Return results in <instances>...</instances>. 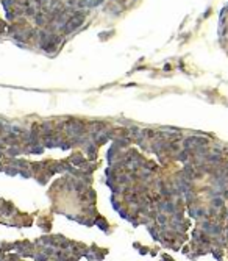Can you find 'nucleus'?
Here are the masks:
<instances>
[{
	"label": "nucleus",
	"instance_id": "14",
	"mask_svg": "<svg viewBox=\"0 0 228 261\" xmlns=\"http://www.w3.org/2000/svg\"><path fill=\"white\" fill-rule=\"evenodd\" d=\"M111 203H113V208L116 210V211H119L120 210V207H122V203L119 202V200H117V196H111Z\"/></svg>",
	"mask_w": 228,
	"mask_h": 261
},
{
	"label": "nucleus",
	"instance_id": "30",
	"mask_svg": "<svg viewBox=\"0 0 228 261\" xmlns=\"http://www.w3.org/2000/svg\"><path fill=\"white\" fill-rule=\"evenodd\" d=\"M47 261H49V260H47Z\"/></svg>",
	"mask_w": 228,
	"mask_h": 261
},
{
	"label": "nucleus",
	"instance_id": "8",
	"mask_svg": "<svg viewBox=\"0 0 228 261\" xmlns=\"http://www.w3.org/2000/svg\"><path fill=\"white\" fill-rule=\"evenodd\" d=\"M56 250H58V249H55V247L45 245L44 249H42V253H44V255H47L49 258H52V257H55V253H56Z\"/></svg>",
	"mask_w": 228,
	"mask_h": 261
},
{
	"label": "nucleus",
	"instance_id": "5",
	"mask_svg": "<svg viewBox=\"0 0 228 261\" xmlns=\"http://www.w3.org/2000/svg\"><path fill=\"white\" fill-rule=\"evenodd\" d=\"M71 255H72V253H69V252H66V250L58 249L56 253H55V261H67Z\"/></svg>",
	"mask_w": 228,
	"mask_h": 261
},
{
	"label": "nucleus",
	"instance_id": "4",
	"mask_svg": "<svg viewBox=\"0 0 228 261\" xmlns=\"http://www.w3.org/2000/svg\"><path fill=\"white\" fill-rule=\"evenodd\" d=\"M130 141H131L130 138H122V136H120V138H116L114 139V144L119 149H128L130 147Z\"/></svg>",
	"mask_w": 228,
	"mask_h": 261
},
{
	"label": "nucleus",
	"instance_id": "1",
	"mask_svg": "<svg viewBox=\"0 0 228 261\" xmlns=\"http://www.w3.org/2000/svg\"><path fill=\"white\" fill-rule=\"evenodd\" d=\"M85 150H86V155L89 156V161L97 160V146L94 142H88L85 146Z\"/></svg>",
	"mask_w": 228,
	"mask_h": 261
},
{
	"label": "nucleus",
	"instance_id": "13",
	"mask_svg": "<svg viewBox=\"0 0 228 261\" xmlns=\"http://www.w3.org/2000/svg\"><path fill=\"white\" fill-rule=\"evenodd\" d=\"M156 222H158V225H166L167 224V216H166L164 213H160L158 217H156Z\"/></svg>",
	"mask_w": 228,
	"mask_h": 261
},
{
	"label": "nucleus",
	"instance_id": "20",
	"mask_svg": "<svg viewBox=\"0 0 228 261\" xmlns=\"http://www.w3.org/2000/svg\"><path fill=\"white\" fill-rule=\"evenodd\" d=\"M39 227H41L44 231H50V228H52L50 222H39Z\"/></svg>",
	"mask_w": 228,
	"mask_h": 261
},
{
	"label": "nucleus",
	"instance_id": "24",
	"mask_svg": "<svg viewBox=\"0 0 228 261\" xmlns=\"http://www.w3.org/2000/svg\"><path fill=\"white\" fill-rule=\"evenodd\" d=\"M120 123H123V125H130L131 127V120H127V119H119Z\"/></svg>",
	"mask_w": 228,
	"mask_h": 261
},
{
	"label": "nucleus",
	"instance_id": "6",
	"mask_svg": "<svg viewBox=\"0 0 228 261\" xmlns=\"http://www.w3.org/2000/svg\"><path fill=\"white\" fill-rule=\"evenodd\" d=\"M20 153H22V149H20L19 146H11L8 150H6V155H8L10 158H17Z\"/></svg>",
	"mask_w": 228,
	"mask_h": 261
},
{
	"label": "nucleus",
	"instance_id": "9",
	"mask_svg": "<svg viewBox=\"0 0 228 261\" xmlns=\"http://www.w3.org/2000/svg\"><path fill=\"white\" fill-rule=\"evenodd\" d=\"M141 132H142V128H139L137 125H131V127H130V135L133 136L134 139H136V138H139V136H141Z\"/></svg>",
	"mask_w": 228,
	"mask_h": 261
},
{
	"label": "nucleus",
	"instance_id": "16",
	"mask_svg": "<svg viewBox=\"0 0 228 261\" xmlns=\"http://www.w3.org/2000/svg\"><path fill=\"white\" fill-rule=\"evenodd\" d=\"M28 153H38V155H41L44 152V146H38V147H31V149H28L27 150Z\"/></svg>",
	"mask_w": 228,
	"mask_h": 261
},
{
	"label": "nucleus",
	"instance_id": "27",
	"mask_svg": "<svg viewBox=\"0 0 228 261\" xmlns=\"http://www.w3.org/2000/svg\"><path fill=\"white\" fill-rule=\"evenodd\" d=\"M77 260H78V258H75V257H69L67 261H77Z\"/></svg>",
	"mask_w": 228,
	"mask_h": 261
},
{
	"label": "nucleus",
	"instance_id": "7",
	"mask_svg": "<svg viewBox=\"0 0 228 261\" xmlns=\"http://www.w3.org/2000/svg\"><path fill=\"white\" fill-rule=\"evenodd\" d=\"M3 172H5L6 175H10V177H14V175H19L20 169H17V167H14V166H11V164H10L8 167L3 169Z\"/></svg>",
	"mask_w": 228,
	"mask_h": 261
},
{
	"label": "nucleus",
	"instance_id": "19",
	"mask_svg": "<svg viewBox=\"0 0 228 261\" xmlns=\"http://www.w3.org/2000/svg\"><path fill=\"white\" fill-rule=\"evenodd\" d=\"M47 260H49V257H47V255H44L42 252L36 253V257H34V261H47Z\"/></svg>",
	"mask_w": 228,
	"mask_h": 261
},
{
	"label": "nucleus",
	"instance_id": "21",
	"mask_svg": "<svg viewBox=\"0 0 228 261\" xmlns=\"http://www.w3.org/2000/svg\"><path fill=\"white\" fill-rule=\"evenodd\" d=\"M119 214H120V217H122V219H127V221H128L130 211H128L127 208H125V210H122V208H120V210H119Z\"/></svg>",
	"mask_w": 228,
	"mask_h": 261
},
{
	"label": "nucleus",
	"instance_id": "18",
	"mask_svg": "<svg viewBox=\"0 0 228 261\" xmlns=\"http://www.w3.org/2000/svg\"><path fill=\"white\" fill-rule=\"evenodd\" d=\"M58 147H59L61 150H69V149L72 147V144H71V141H61Z\"/></svg>",
	"mask_w": 228,
	"mask_h": 261
},
{
	"label": "nucleus",
	"instance_id": "23",
	"mask_svg": "<svg viewBox=\"0 0 228 261\" xmlns=\"http://www.w3.org/2000/svg\"><path fill=\"white\" fill-rule=\"evenodd\" d=\"M149 252H150V250L147 249V247H141V249H139V255H147Z\"/></svg>",
	"mask_w": 228,
	"mask_h": 261
},
{
	"label": "nucleus",
	"instance_id": "12",
	"mask_svg": "<svg viewBox=\"0 0 228 261\" xmlns=\"http://www.w3.org/2000/svg\"><path fill=\"white\" fill-rule=\"evenodd\" d=\"M16 249V242L14 244H6V242H2V247H0V250H2L3 253L5 252H11V250H14Z\"/></svg>",
	"mask_w": 228,
	"mask_h": 261
},
{
	"label": "nucleus",
	"instance_id": "26",
	"mask_svg": "<svg viewBox=\"0 0 228 261\" xmlns=\"http://www.w3.org/2000/svg\"><path fill=\"white\" fill-rule=\"evenodd\" d=\"M163 260H164V261H174V260H172V258H169L167 255H163Z\"/></svg>",
	"mask_w": 228,
	"mask_h": 261
},
{
	"label": "nucleus",
	"instance_id": "22",
	"mask_svg": "<svg viewBox=\"0 0 228 261\" xmlns=\"http://www.w3.org/2000/svg\"><path fill=\"white\" fill-rule=\"evenodd\" d=\"M19 258H20L19 253H17V255L14 253V255H10V257H8V261H19Z\"/></svg>",
	"mask_w": 228,
	"mask_h": 261
},
{
	"label": "nucleus",
	"instance_id": "15",
	"mask_svg": "<svg viewBox=\"0 0 228 261\" xmlns=\"http://www.w3.org/2000/svg\"><path fill=\"white\" fill-rule=\"evenodd\" d=\"M19 175L22 177V178H31L33 177V172H31V169H20Z\"/></svg>",
	"mask_w": 228,
	"mask_h": 261
},
{
	"label": "nucleus",
	"instance_id": "2",
	"mask_svg": "<svg viewBox=\"0 0 228 261\" xmlns=\"http://www.w3.org/2000/svg\"><path fill=\"white\" fill-rule=\"evenodd\" d=\"M94 221H95V225L99 227V230H103L105 233H108L109 231V224L103 219L102 216H97V217H94Z\"/></svg>",
	"mask_w": 228,
	"mask_h": 261
},
{
	"label": "nucleus",
	"instance_id": "10",
	"mask_svg": "<svg viewBox=\"0 0 228 261\" xmlns=\"http://www.w3.org/2000/svg\"><path fill=\"white\" fill-rule=\"evenodd\" d=\"M141 135L144 136V138H155L156 132H155V130H152V128H144L141 132Z\"/></svg>",
	"mask_w": 228,
	"mask_h": 261
},
{
	"label": "nucleus",
	"instance_id": "25",
	"mask_svg": "<svg viewBox=\"0 0 228 261\" xmlns=\"http://www.w3.org/2000/svg\"><path fill=\"white\" fill-rule=\"evenodd\" d=\"M133 247H134V249H137V250H139V249H141L142 245H141L139 242H134V244H133Z\"/></svg>",
	"mask_w": 228,
	"mask_h": 261
},
{
	"label": "nucleus",
	"instance_id": "3",
	"mask_svg": "<svg viewBox=\"0 0 228 261\" xmlns=\"http://www.w3.org/2000/svg\"><path fill=\"white\" fill-rule=\"evenodd\" d=\"M116 183H117V184H120V186H128V184L131 183V180H130L128 174L120 172V174H117V180H116Z\"/></svg>",
	"mask_w": 228,
	"mask_h": 261
},
{
	"label": "nucleus",
	"instance_id": "28",
	"mask_svg": "<svg viewBox=\"0 0 228 261\" xmlns=\"http://www.w3.org/2000/svg\"><path fill=\"white\" fill-rule=\"evenodd\" d=\"M3 169H5V167L2 166V163H0V172H3Z\"/></svg>",
	"mask_w": 228,
	"mask_h": 261
},
{
	"label": "nucleus",
	"instance_id": "17",
	"mask_svg": "<svg viewBox=\"0 0 228 261\" xmlns=\"http://www.w3.org/2000/svg\"><path fill=\"white\" fill-rule=\"evenodd\" d=\"M36 180H38L41 184H45V183H47V180H49V175H45V174L42 172V174L36 175Z\"/></svg>",
	"mask_w": 228,
	"mask_h": 261
},
{
	"label": "nucleus",
	"instance_id": "11",
	"mask_svg": "<svg viewBox=\"0 0 228 261\" xmlns=\"http://www.w3.org/2000/svg\"><path fill=\"white\" fill-rule=\"evenodd\" d=\"M86 194H88V202L91 203V205H94V203H95V199H97V194H95V191H94V189H89Z\"/></svg>",
	"mask_w": 228,
	"mask_h": 261
},
{
	"label": "nucleus",
	"instance_id": "29",
	"mask_svg": "<svg viewBox=\"0 0 228 261\" xmlns=\"http://www.w3.org/2000/svg\"><path fill=\"white\" fill-rule=\"evenodd\" d=\"M3 156V149H0V158Z\"/></svg>",
	"mask_w": 228,
	"mask_h": 261
}]
</instances>
